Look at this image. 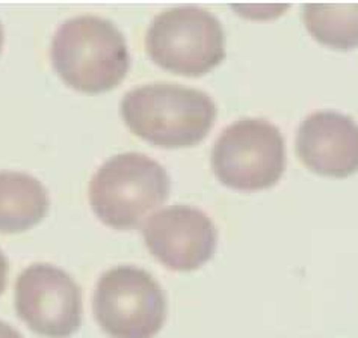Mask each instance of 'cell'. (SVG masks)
Returning a JSON list of instances; mask_svg holds the SVG:
<instances>
[{
  "label": "cell",
  "instance_id": "obj_1",
  "mask_svg": "<svg viewBox=\"0 0 358 338\" xmlns=\"http://www.w3.org/2000/svg\"><path fill=\"white\" fill-rule=\"evenodd\" d=\"M120 109L131 133L162 148L201 142L216 118V105L209 94L169 82L129 91Z\"/></svg>",
  "mask_w": 358,
  "mask_h": 338
},
{
  "label": "cell",
  "instance_id": "obj_2",
  "mask_svg": "<svg viewBox=\"0 0 358 338\" xmlns=\"http://www.w3.org/2000/svg\"><path fill=\"white\" fill-rule=\"evenodd\" d=\"M50 58L65 84L85 94L117 88L130 68L124 35L114 23L96 15L64 22L53 36Z\"/></svg>",
  "mask_w": 358,
  "mask_h": 338
},
{
  "label": "cell",
  "instance_id": "obj_3",
  "mask_svg": "<svg viewBox=\"0 0 358 338\" xmlns=\"http://www.w3.org/2000/svg\"><path fill=\"white\" fill-rule=\"evenodd\" d=\"M171 191L166 169L143 153L110 157L90 184L91 209L115 230H134L162 205Z\"/></svg>",
  "mask_w": 358,
  "mask_h": 338
},
{
  "label": "cell",
  "instance_id": "obj_4",
  "mask_svg": "<svg viewBox=\"0 0 358 338\" xmlns=\"http://www.w3.org/2000/svg\"><path fill=\"white\" fill-rule=\"evenodd\" d=\"M145 49L159 67L182 76H203L225 58L221 22L196 5L169 8L153 18Z\"/></svg>",
  "mask_w": 358,
  "mask_h": 338
},
{
  "label": "cell",
  "instance_id": "obj_5",
  "mask_svg": "<svg viewBox=\"0 0 358 338\" xmlns=\"http://www.w3.org/2000/svg\"><path fill=\"white\" fill-rule=\"evenodd\" d=\"M92 311L110 338H153L165 323L166 297L147 270L122 265L100 277Z\"/></svg>",
  "mask_w": 358,
  "mask_h": 338
},
{
  "label": "cell",
  "instance_id": "obj_6",
  "mask_svg": "<svg viewBox=\"0 0 358 338\" xmlns=\"http://www.w3.org/2000/svg\"><path fill=\"white\" fill-rule=\"evenodd\" d=\"M212 166L218 180L231 189H268L285 172V139L265 118H241L216 139Z\"/></svg>",
  "mask_w": 358,
  "mask_h": 338
},
{
  "label": "cell",
  "instance_id": "obj_7",
  "mask_svg": "<svg viewBox=\"0 0 358 338\" xmlns=\"http://www.w3.org/2000/svg\"><path fill=\"white\" fill-rule=\"evenodd\" d=\"M14 302L20 321L45 338H69L82 325V290L53 265L26 267L17 278Z\"/></svg>",
  "mask_w": 358,
  "mask_h": 338
},
{
  "label": "cell",
  "instance_id": "obj_8",
  "mask_svg": "<svg viewBox=\"0 0 358 338\" xmlns=\"http://www.w3.org/2000/svg\"><path fill=\"white\" fill-rule=\"evenodd\" d=\"M148 251L171 270L187 272L209 261L218 245V230L203 210L176 204L152 214L143 228Z\"/></svg>",
  "mask_w": 358,
  "mask_h": 338
},
{
  "label": "cell",
  "instance_id": "obj_9",
  "mask_svg": "<svg viewBox=\"0 0 358 338\" xmlns=\"http://www.w3.org/2000/svg\"><path fill=\"white\" fill-rule=\"evenodd\" d=\"M298 156L313 172L345 178L358 171V124L336 110H320L301 123Z\"/></svg>",
  "mask_w": 358,
  "mask_h": 338
},
{
  "label": "cell",
  "instance_id": "obj_10",
  "mask_svg": "<svg viewBox=\"0 0 358 338\" xmlns=\"http://www.w3.org/2000/svg\"><path fill=\"white\" fill-rule=\"evenodd\" d=\"M49 210V195L35 177L0 172V233L18 234L38 225Z\"/></svg>",
  "mask_w": 358,
  "mask_h": 338
},
{
  "label": "cell",
  "instance_id": "obj_11",
  "mask_svg": "<svg viewBox=\"0 0 358 338\" xmlns=\"http://www.w3.org/2000/svg\"><path fill=\"white\" fill-rule=\"evenodd\" d=\"M303 18L320 44L337 50L358 47V3H306Z\"/></svg>",
  "mask_w": 358,
  "mask_h": 338
},
{
  "label": "cell",
  "instance_id": "obj_12",
  "mask_svg": "<svg viewBox=\"0 0 358 338\" xmlns=\"http://www.w3.org/2000/svg\"><path fill=\"white\" fill-rule=\"evenodd\" d=\"M8 260L5 257V254L0 251V295L5 292L6 287V281H8Z\"/></svg>",
  "mask_w": 358,
  "mask_h": 338
},
{
  "label": "cell",
  "instance_id": "obj_13",
  "mask_svg": "<svg viewBox=\"0 0 358 338\" xmlns=\"http://www.w3.org/2000/svg\"><path fill=\"white\" fill-rule=\"evenodd\" d=\"M0 338H23V337L15 330V328L8 325L6 322L0 321Z\"/></svg>",
  "mask_w": 358,
  "mask_h": 338
},
{
  "label": "cell",
  "instance_id": "obj_14",
  "mask_svg": "<svg viewBox=\"0 0 358 338\" xmlns=\"http://www.w3.org/2000/svg\"><path fill=\"white\" fill-rule=\"evenodd\" d=\"M2 45H3V29H2V24H0V52H2Z\"/></svg>",
  "mask_w": 358,
  "mask_h": 338
}]
</instances>
